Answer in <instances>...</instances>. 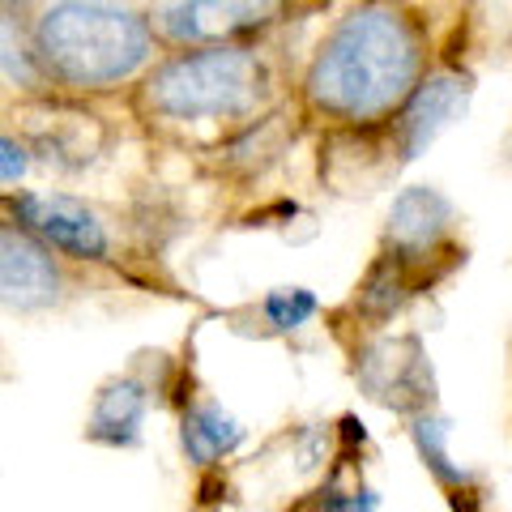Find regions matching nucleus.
I'll list each match as a JSON object with an SVG mask.
<instances>
[{
	"label": "nucleus",
	"mask_w": 512,
	"mask_h": 512,
	"mask_svg": "<svg viewBox=\"0 0 512 512\" xmlns=\"http://www.w3.org/2000/svg\"><path fill=\"white\" fill-rule=\"evenodd\" d=\"M286 9V0H180L163 13V30L180 43H218L261 30Z\"/></svg>",
	"instance_id": "6e6552de"
},
{
	"label": "nucleus",
	"mask_w": 512,
	"mask_h": 512,
	"mask_svg": "<svg viewBox=\"0 0 512 512\" xmlns=\"http://www.w3.org/2000/svg\"><path fill=\"white\" fill-rule=\"evenodd\" d=\"M261 64L248 47H201L171 56L146 82V103L167 120H231L252 111Z\"/></svg>",
	"instance_id": "7ed1b4c3"
},
{
	"label": "nucleus",
	"mask_w": 512,
	"mask_h": 512,
	"mask_svg": "<svg viewBox=\"0 0 512 512\" xmlns=\"http://www.w3.org/2000/svg\"><path fill=\"white\" fill-rule=\"evenodd\" d=\"M261 312L269 320V329L295 333V329H303L320 312V299L308 291V286H278V291H269L261 299Z\"/></svg>",
	"instance_id": "4468645a"
},
{
	"label": "nucleus",
	"mask_w": 512,
	"mask_h": 512,
	"mask_svg": "<svg viewBox=\"0 0 512 512\" xmlns=\"http://www.w3.org/2000/svg\"><path fill=\"white\" fill-rule=\"evenodd\" d=\"M9 210L18 218V227L30 235H39L47 248H56L73 261H107L111 239L103 231V222L94 218L77 197H43V192H13Z\"/></svg>",
	"instance_id": "39448f33"
},
{
	"label": "nucleus",
	"mask_w": 512,
	"mask_h": 512,
	"mask_svg": "<svg viewBox=\"0 0 512 512\" xmlns=\"http://www.w3.org/2000/svg\"><path fill=\"white\" fill-rule=\"evenodd\" d=\"M35 47H26L22 43V30L18 22H13V13L9 5H0V73H9L13 82H22V86H35Z\"/></svg>",
	"instance_id": "2eb2a0df"
},
{
	"label": "nucleus",
	"mask_w": 512,
	"mask_h": 512,
	"mask_svg": "<svg viewBox=\"0 0 512 512\" xmlns=\"http://www.w3.org/2000/svg\"><path fill=\"white\" fill-rule=\"evenodd\" d=\"M150 52V22L120 0H56L35 22V60L64 86H116L133 77Z\"/></svg>",
	"instance_id": "f03ea898"
},
{
	"label": "nucleus",
	"mask_w": 512,
	"mask_h": 512,
	"mask_svg": "<svg viewBox=\"0 0 512 512\" xmlns=\"http://www.w3.org/2000/svg\"><path fill=\"white\" fill-rule=\"evenodd\" d=\"M470 107V77L466 73H431L423 77L397 116V154L402 163H414L444 128H453Z\"/></svg>",
	"instance_id": "423d86ee"
},
{
	"label": "nucleus",
	"mask_w": 512,
	"mask_h": 512,
	"mask_svg": "<svg viewBox=\"0 0 512 512\" xmlns=\"http://www.w3.org/2000/svg\"><path fill=\"white\" fill-rule=\"evenodd\" d=\"M60 299V269L39 235L18 222H0V303L9 308H47Z\"/></svg>",
	"instance_id": "0eeeda50"
},
{
	"label": "nucleus",
	"mask_w": 512,
	"mask_h": 512,
	"mask_svg": "<svg viewBox=\"0 0 512 512\" xmlns=\"http://www.w3.org/2000/svg\"><path fill=\"white\" fill-rule=\"evenodd\" d=\"M448 227H453V201L427 184H414V188L393 197L384 244H389L393 261L410 265V261H419V256L436 252V244L444 239Z\"/></svg>",
	"instance_id": "1a4fd4ad"
},
{
	"label": "nucleus",
	"mask_w": 512,
	"mask_h": 512,
	"mask_svg": "<svg viewBox=\"0 0 512 512\" xmlns=\"http://www.w3.org/2000/svg\"><path fill=\"white\" fill-rule=\"evenodd\" d=\"M26 167H30L26 146L0 133V184H18L22 175H26Z\"/></svg>",
	"instance_id": "f3484780"
},
{
	"label": "nucleus",
	"mask_w": 512,
	"mask_h": 512,
	"mask_svg": "<svg viewBox=\"0 0 512 512\" xmlns=\"http://www.w3.org/2000/svg\"><path fill=\"white\" fill-rule=\"evenodd\" d=\"M423 73V30L406 9L367 0L320 43L308 69V99L342 124H376L406 107Z\"/></svg>",
	"instance_id": "f257e3e1"
},
{
	"label": "nucleus",
	"mask_w": 512,
	"mask_h": 512,
	"mask_svg": "<svg viewBox=\"0 0 512 512\" xmlns=\"http://www.w3.org/2000/svg\"><path fill=\"white\" fill-rule=\"evenodd\" d=\"M146 410H150V393L146 384L133 376H116L107 380L90 410V440L107 444V448H133L146 427Z\"/></svg>",
	"instance_id": "9d476101"
},
{
	"label": "nucleus",
	"mask_w": 512,
	"mask_h": 512,
	"mask_svg": "<svg viewBox=\"0 0 512 512\" xmlns=\"http://www.w3.org/2000/svg\"><path fill=\"white\" fill-rule=\"evenodd\" d=\"M308 512H380V491L376 487H338V478H329L320 491L308 495Z\"/></svg>",
	"instance_id": "dca6fc26"
},
{
	"label": "nucleus",
	"mask_w": 512,
	"mask_h": 512,
	"mask_svg": "<svg viewBox=\"0 0 512 512\" xmlns=\"http://www.w3.org/2000/svg\"><path fill=\"white\" fill-rule=\"evenodd\" d=\"M410 440H414V453H419V461L427 466V474L436 478L440 487H448L461 500H474V478L470 470L461 466V461H453V448H448V440H453V423L440 419V414H414L410 423Z\"/></svg>",
	"instance_id": "f8f14e48"
},
{
	"label": "nucleus",
	"mask_w": 512,
	"mask_h": 512,
	"mask_svg": "<svg viewBox=\"0 0 512 512\" xmlns=\"http://www.w3.org/2000/svg\"><path fill=\"white\" fill-rule=\"evenodd\" d=\"M406 295H410L406 265H402V261H393V256H380V261L367 269V278H363L359 308H363V316L384 320V316H393L397 308H402Z\"/></svg>",
	"instance_id": "ddd939ff"
},
{
	"label": "nucleus",
	"mask_w": 512,
	"mask_h": 512,
	"mask_svg": "<svg viewBox=\"0 0 512 512\" xmlns=\"http://www.w3.org/2000/svg\"><path fill=\"white\" fill-rule=\"evenodd\" d=\"M244 423L227 414L218 402H197L184 410L180 419V444L192 466H218L222 457H231L239 444H244Z\"/></svg>",
	"instance_id": "9b49d317"
},
{
	"label": "nucleus",
	"mask_w": 512,
	"mask_h": 512,
	"mask_svg": "<svg viewBox=\"0 0 512 512\" xmlns=\"http://www.w3.org/2000/svg\"><path fill=\"white\" fill-rule=\"evenodd\" d=\"M355 380L367 397L393 406L397 414H427L436 397L431 363L419 338H376L355 355Z\"/></svg>",
	"instance_id": "20e7f679"
}]
</instances>
